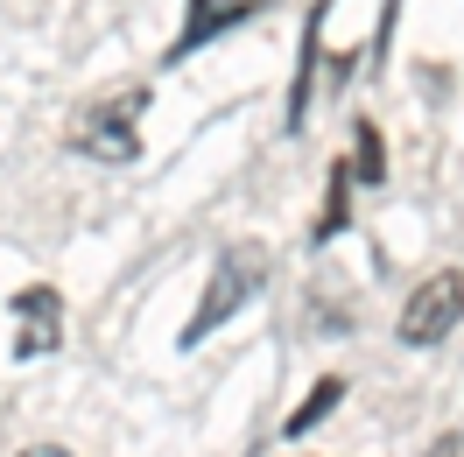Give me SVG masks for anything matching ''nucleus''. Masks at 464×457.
I'll return each mask as SVG.
<instances>
[{"instance_id":"obj_1","label":"nucleus","mask_w":464,"mask_h":457,"mask_svg":"<svg viewBox=\"0 0 464 457\" xmlns=\"http://www.w3.org/2000/svg\"><path fill=\"white\" fill-rule=\"evenodd\" d=\"M261 282H267V247H254V239H246V247H226V254L211 260V282H204L190 324H183V345H204L218 324H232V316L261 296Z\"/></svg>"},{"instance_id":"obj_2","label":"nucleus","mask_w":464,"mask_h":457,"mask_svg":"<svg viewBox=\"0 0 464 457\" xmlns=\"http://www.w3.org/2000/svg\"><path fill=\"white\" fill-rule=\"evenodd\" d=\"M141 113H148V85H120L106 99H92L85 113L71 120V148L92 162H134L141 155Z\"/></svg>"},{"instance_id":"obj_3","label":"nucleus","mask_w":464,"mask_h":457,"mask_svg":"<svg viewBox=\"0 0 464 457\" xmlns=\"http://www.w3.org/2000/svg\"><path fill=\"white\" fill-rule=\"evenodd\" d=\"M458 316H464V275L458 267H436V275H422V282L408 288L394 331H401L408 352H436V345L458 331Z\"/></svg>"},{"instance_id":"obj_4","label":"nucleus","mask_w":464,"mask_h":457,"mask_svg":"<svg viewBox=\"0 0 464 457\" xmlns=\"http://www.w3.org/2000/svg\"><path fill=\"white\" fill-rule=\"evenodd\" d=\"M7 316H14V359H50L63 345V296L50 282H29L7 296Z\"/></svg>"},{"instance_id":"obj_5","label":"nucleus","mask_w":464,"mask_h":457,"mask_svg":"<svg viewBox=\"0 0 464 457\" xmlns=\"http://www.w3.org/2000/svg\"><path fill=\"white\" fill-rule=\"evenodd\" d=\"M267 0H190V15H183V29H176V43L162 50V63H183L198 57L204 43H218L226 29H239V22H254Z\"/></svg>"},{"instance_id":"obj_6","label":"nucleus","mask_w":464,"mask_h":457,"mask_svg":"<svg viewBox=\"0 0 464 457\" xmlns=\"http://www.w3.org/2000/svg\"><path fill=\"white\" fill-rule=\"evenodd\" d=\"M324 7L331 0H317L303 15V63H295V85H289V127H303V106H310V78H317V50H324Z\"/></svg>"},{"instance_id":"obj_7","label":"nucleus","mask_w":464,"mask_h":457,"mask_svg":"<svg viewBox=\"0 0 464 457\" xmlns=\"http://www.w3.org/2000/svg\"><path fill=\"white\" fill-rule=\"evenodd\" d=\"M352 183H359V176H352V162L338 155V162H331V190H324V211H317V232H310L317 247H331V239L345 232V219H352Z\"/></svg>"},{"instance_id":"obj_8","label":"nucleus","mask_w":464,"mask_h":457,"mask_svg":"<svg viewBox=\"0 0 464 457\" xmlns=\"http://www.w3.org/2000/svg\"><path fill=\"white\" fill-rule=\"evenodd\" d=\"M352 176L359 183H387V148H380L373 120H352Z\"/></svg>"},{"instance_id":"obj_9","label":"nucleus","mask_w":464,"mask_h":457,"mask_svg":"<svg viewBox=\"0 0 464 457\" xmlns=\"http://www.w3.org/2000/svg\"><path fill=\"white\" fill-rule=\"evenodd\" d=\"M338 401H345V380H338V373H324L317 387H310V401H303V408L289 415V436H310V429H317L324 415L338 408Z\"/></svg>"},{"instance_id":"obj_10","label":"nucleus","mask_w":464,"mask_h":457,"mask_svg":"<svg viewBox=\"0 0 464 457\" xmlns=\"http://www.w3.org/2000/svg\"><path fill=\"white\" fill-rule=\"evenodd\" d=\"M422 457H464V436H458V429H443V436H436Z\"/></svg>"},{"instance_id":"obj_11","label":"nucleus","mask_w":464,"mask_h":457,"mask_svg":"<svg viewBox=\"0 0 464 457\" xmlns=\"http://www.w3.org/2000/svg\"><path fill=\"white\" fill-rule=\"evenodd\" d=\"M22 457H71V451H57V443H29Z\"/></svg>"}]
</instances>
